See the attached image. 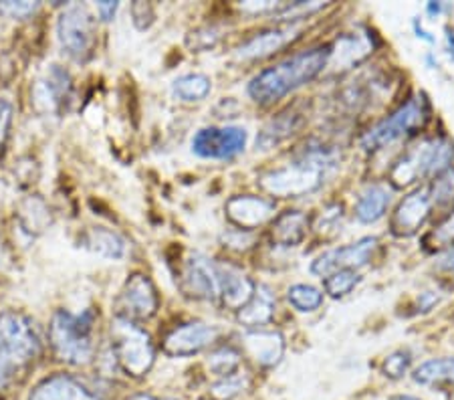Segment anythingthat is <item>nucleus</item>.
<instances>
[{
	"mask_svg": "<svg viewBox=\"0 0 454 400\" xmlns=\"http://www.w3.org/2000/svg\"><path fill=\"white\" fill-rule=\"evenodd\" d=\"M332 47H313L270 65L251 79L247 91L256 104L269 106L289 96L297 87L313 82L327 67Z\"/></svg>",
	"mask_w": 454,
	"mask_h": 400,
	"instance_id": "f257e3e1",
	"label": "nucleus"
},
{
	"mask_svg": "<svg viewBox=\"0 0 454 400\" xmlns=\"http://www.w3.org/2000/svg\"><path fill=\"white\" fill-rule=\"evenodd\" d=\"M93 324L95 316L91 310H85L83 314H71L65 310L57 311L49 327L51 346H53L57 358L71 366L90 364L95 354Z\"/></svg>",
	"mask_w": 454,
	"mask_h": 400,
	"instance_id": "f03ea898",
	"label": "nucleus"
},
{
	"mask_svg": "<svg viewBox=\"0 0 454 400\" xmlns=\"http://www.w3.org/2000/svg\"><path fill=\"white\" fill-rule=\"evenodd\" d=\"M112 354L121 373L131 378L148 374L156 360L150 333L126 318H115L112 322Z\"/></svg>",
	"mask_w": 454,
	"mask_h": 400,
	"instance_id": "7ed1b4c3",
	"label": "nucleus"
},
{
	"mask_svg": "<svg viewBox=\"0 0 454 400\" xmlns=\"http://www.w3.org/2000/svg\"><path fill=\"white\" fill-rule=\"evenodd\" d=\"M327 162L329 158L325 154H311L287 166V169L262 174L259 184L265 192L281 196V199L309 194L324 184V170Z\"/></svg>",
	"mask_w": 454,
	"mask_h": 400,
	"instance_id": "20e7f679",
	"label": "nucleus"
},
{
	"mask_svg": "<svg viewBox=\"0 0 454 400\" xmlns=\"http://www.w3.org/2000/svg\"><path fill=\"white\" fill-rule=\"evenodd\" d=\"M454 158V148L449 140L436 137L416 145L402 156L390 170V180L396 186H408L414 180L424 176H436V174L450 169Z\"/></svg>",
	"mask_w": 454,
	"mask_h": 400,
	"instance_id": "39448f33",
	"label": "nucleus"
},
{
	"mask_svg": "<svg viewBox=\"0 0 454 400\" xmlns=\"http://www.w3.org/2000/svg\"><path fill=\"white\" fill-rule=\"evenodd\" d=\"M427 118H428L427 101L422 98L408 99L406 104L400 106L392 115H387L386 120L376 123V126L370 128L368 132L364 134L362 137L364 150H370V152L380 150L387 144L400 140V137L412 134L414 129L424 126Z\"/></svg>",
	"mask_w": 454,
	"mask_h": 400,
	"instance_id": "423d86ee",
	"label": "nucleus"
},
{
	"mask_svg": "<svg viewBox=\"0 0 454 400\" xmlns=\"http://www.w3.org/2000/svg\"><path fill=\"white\" fill-rule=\"evenodd\" d=\"M57 36L61 49L73 61L90 59L95 45V20L82 4H69L57 20Z\"/></svg>",
	"mask_w": 454,
	"mask_h": 400,
	"instance_id": "0eeeda50",
	"label": "nucleus"
},
{
	"mask_svg": "<svg viewBox=\"0 0 454 400\" xmlns=\"http://www.w3.org/2000/svg\"><path fill=\"white\" fill-rule=\"evenodd\" d=\"M0 344L19 368L31 364L41 352V338L35 330V324L19 311L0 314Z\"/></svg>",
	"mask_w": 454,
	"mask_h": 400,
	"instance_id": "6e6552de",
	"label": "nucleus"
},
{
	"mask_svg": "<svg viewBox=\"0 0 454 400\" xmlns=\"http://www.w3.org/2000/svg\"><path fill=\"white\" fill-rule=\"evenodd\" d=\"M247 148V129L239 126L202 128L192 137V152L204 160H232Z\"/></svg>",
	"mask_w": 454,
	"mask_h": 400,
	"instance_id": "1a4fd4ad",
	"label": "nucleus"
},
{
	"mask_svg": "<svg viewBox=\"0 0 454 400\" xmlns=\"http://www.w3.org/2000/svg\"><path fill=\"white\" fill-rule=\"evenodd\" d=\"M160 308V297L156 286L148 275L134 273L123 286L117 297V318H126L131 322H144L156 316Z\"/></svg>",
	"mask_w": 454,
	"mask_h": 400,
	"instance_id": "9d476101",
	"label": "nucleus"
},
{
	"mask_svg": "<svg viewBox=\"0 0 454 400\" xmlns=\"http://www.w3.org/2000/svg\"><path fill=\"white\" fill-rule=\"evenodd\" d=\"M376 247H378L376 237H364L360 241L351 245L338 247V249H329L313 261L311 273L324 279L335 271H343V269H351V271H356V269L370 263Z\"/></svg>",
	"mask_w": 454,
	"mask_h": 400,
	"instance_id": "9b49d317",
	"label": "nucleus"
},
{
	"mask_svg": "<svg viewBox=\"0 0 454 400\" xmlns=\"http://www.w3.org/2000/svg\"><path fill=\"white\" fill-rule=\"evenodd\" d=\"M218 338V330L215 325H208L204 322H188L168 333L164 338V352L168 356H176V358H188V356H196L202 350H207L215 344Z\"/></svg>",
	"mask_w": 454,
	"mask_h": 400,
	"instance_id": "f8f14e48",
	"label": "nucleus"
},
{
	"mask_svg": "<svg viewBox=\"0 0 454 400\" xmlns=\"http://www.w3.org/2000/svg\"><path fill=\"white\" fill-rule=\"evenodd\" d=\"M180 286L182 291L194 300H218L216 261L194 253L182 269Z\"/></svg>",
	"mask_w": 454,
	"mask_h": 400,
	"instance_id": "ddd939ff",
	"label": "nucleus"
},
{
	"mask_svg": "<svg viewBox=\"0 0 454 400\" xmlns=\"http://www.w3.org/2000/svg\"><path fill=\"white\" fill-rule=\"evenodd\" d=\"M226 216L237 224L240 231L251 232L256 227H262V224L269 223L270 218L275 216V202L269 199H262V196H232V199L226 202Z\"/></svg>",
	"mask_w": 454,
	"mask_h": 400,
	"instance_id": "4468645a",
	"label": "nucleus"
},
{
	"mask_svg": "<svg viewBox=\"0 0 454 400\" xmlns=\"http://www.w3.org/2000/svg\"><path fill=\"white\" fill-rule=\"evenodd\" d=\"M218 273V300L229 310H243L253 300L254 281L240 271L239 267L229 263H216Z\"/></svg>",
	"mask_w": 454,
	"mask_h": 400,
	"instance_id": "2eb2a0df",
	"label": "nucleus"
},
{
	"mask_svg": "<svg viewBox=\"0 0 454 400\" xmlns=\"http://www.w3.org/2000/svg\"><path fill=\"white\" fill-rule=\"evenodd\" d=\"M432 202L427 191H414L400 202L392 216V231L398 237H412L427 223Z\"/></svg>",
	"mask_w": 454,
	"mask_h": 400,
	"instance_id": "dca6fc26",
	"label": "nucleus"
},
{
	"mask_svg": "<svg viewBox=\"0 0 454 400\" xmlns=\"http://www.w3.org/2000/svg\"><path fill=\"white\" fill-rule=\"evenodd\" d=\"M297 33H299L297 27H281V28L261 31L239 47L237 57L243 61L265 59V57L277 53V51H281L287 43L295 39Z\"/></svg>",
	"mask_w": 454,
	"mask_h": 400,
	"instance_id": "f3484780",
	"label": "nucleus"
},
{
	"mask_svg": "<svg viewBox=\"0 0 454 400\" xmlns=\"http://www.w3.org/2000/svg\"><path fill=\"white\" fill-rule=\"evenodd\" d=\"M28 400H99L98 395L83 387L77 378L69 374H55L43 380Z\"/></svg>",
	"mask_w": 454,
	"mask_h": 400,
	"instance_id": "a211bd4d",
	"label": "nucleus"
},
{
	"mask_svg": "<svg viewBox=\"0 0 454 400\" xmlns=\"http://www.w3.org/2000/svg\"><path fill=\"white\" fill-rule=\"evenodd\" d=\"M245 348L259 366L270 368L281 362L285 352V340L279 332L248 330L245 333Z\"/></svg>",
	"mask_w": 454,
	"mask_h": 400,
	"instance_id": "6ab92c4d",
	"label": "nucleus"
},
{
	"mask_svg": "<svg viewBox=\"0 0 454 400\" xmlns=\"http://www.w3.org/2000/svg\"><path fill=\"white\" fill-rule=\"evenodd\" d=\"M275 316V295L267 286H256L253 300L239 310V322L247 330H262Z\"/></svg>",
	"mask_w": 454,
	"mask_h": 400,
	"instance_id": "aec40b11",
	"label": "nucleus"
},
{
	"mask_svg": "<svg viewBox=\"0 0 454 400\" xmlns=\"http://www.w3.org/2000/svg\"><path fill=\"white\" fill-rule=\"evenodd\" d=\"M390 207V191L384 184H368L356 200V218L364 224L378 223Z\"/></svg>",
	"mask_w": 454,
	"mask_h": 400,
	"instance_id": "412c9836",
	"label": "nucleus"
},
{
	"mask_svg": "<svg viewBox=\"0 0 454 400\" xmlns=\"http://www.w3.org/2000/svg\"><path fill=\"white\" fill-rule=\"evenodd\" d=\"M372 39L370 33L365 35H348L341 36L338 41V45L332 49V57H329L327 65H341V69H349L354 67L356 63H360L372 53Z\"/></svg>",
	"mask_w": 454,
	"mask_h": 400,
	"instance_id": "4be33fe9",
	"label": "nucleus"
},
{
	"mask_svg": "<svg viewBox=\"0 0 454 400\" xmlns=\"http://www.w3.org/2000/svg\"><path fill=\"white\" fill-rule=\"evenodd\" d=\"M307 229H309L307 215L299 213V210H287V213L275 218L270 237L281 247H295L307 237Z\"/></svg>",
	"mask_w": 454,
	"mask_h": 400,
	"instance_id": "5701e85b",
	"label": "nucleus"
},
{
	"mask_svg": "<svg viewBox=\"0 0 454 400\" xmlns=\"http://www.w3.org/2000/svg\"><path fill=\"white\" fill-rule=\"evenodd\" d=\"M71 87V77L59 65H51L47 75L36 87V104H43L45 109H55L61 101L67 98Z\"/></svg>",
	"mask_w": 454,
	"mask_h": 400,
	"instance_id": "b1692460",
	"label": "nucleus"
},
{
	"mask_svg": "<svg viewBox=\"0 0 454 400\" xmlns=\"http://www.w3.org/2000/svg\"><path fill=\"white\" fill-rule=\"evenodd\" d=\"M83 243L87 249L93 251L95 255H99V257H104V259L117 261L126 255V241H123L117 232L104 229V227L87 231Z\"/></svg>",
	"mask_w": 454,
	"mask_h": 400,
	"instance_id": "393cba45",
	"label": "nucleus"
},
{
	"mask_svg": "<svg viewBox=\"0 0 454 400\" xmlns=\"http://www.w3.org/2000/svg\"><path fill=\"white\" fill-rule=\"evenodd\" d=\"M414 380L424 387L454 384V358H434L422 362L414 370Z\"/></svg>",
	"mask_w": 454,
	"mask_h": 400,
	"instance_id": "a878e982",
	"label": "nucleus"
},
{
	"mask_svg": "<svg viewBox=\"0 0 454 400\" xmlns=\"http://www.w3.org/2000/svg\"><path fill=\"white\" fill-rule=\"evenodd\" d=\"M212 82L202 73H188L172 83V93L180 101H202L208 98Z\"/></svg>",
	"mask_w": 454,
	"mask_h": 400,
	"instance_id": "bb28decb",
	"label": "nucleus"
},
{
	"mask_svg": "<svg viewBox=\"0 0 454 400\" xmlns=\"http://www.w3.org/2000/svg\"><path fill=\"white\" fill-rule=\"evenodd\" d=\"M295 129H297L295 115L283 114L281 118L267 123L261 136L256 137V145H261V148H270V145H277L281 140H285V137H289Z\"/></svg>",
	"mask_w": 454,
	"mask_h": 400,
	"instance_id": "cd10ccee",
	"label": "nucleus"
},
{
	"mask_svg": "<svg viewBox=\"0 0 454 400\" xmlns=\"http://www.w3.org/2000/svg\"><path fill=\"white\" fill-rule=\"evenodd\" d=\"M287 302L297 311H301V314H311V311L321 308V303H324V294H321V289L317 287L297 283V286L289 287Z\"/></svg>",
	"mask_w": 454,
	"mask_h": 400,
	"instance_id": "c85d7f7f",
	"label": "nucleus"
},
{
	"mask_svg": "<svg viewBox=\"0 0 454 400\" xmlns=\"http://www.w3.org/2000/svg\"><path fill=\"white\" fill-rule=\"evenodd\" d=\"M207 366L218 380L226 376H232L239 373L240 366V354L234 348H218V350L208 356Z\"/></svg>",
	"mask_w": 454,
	"mask_h": 400,
	"instance_id": "c756f323",
	"label": "nucleus"
},
{
	"mask_svg": "<svg viewBox=\"0 0 454 400\" xmlns=\"http://www.w3.org/2000/svg\"><path fill=\"white\" fill-rule=\"evenodd\" d=\"M360 281H362L360 273L351 271V269H343V271H335L332 275H327L324 281V287L329 297L340 300V297H346L348 294H351Z\"/></svg>",
	"mask_w": 454,
	"mask_h": 400,
	"instance_id": "7c9ffc66",
	"label": "nucleus"
},
{
	"mask_svg": "<svg viewBox=\"0 0 454 400\" xmlns=\"http://www.w3.org/2000/svg\"><path fill=\"white\" fill-rule=\"evenodd\" d=\"M428 199L432 205H446L454 199V169H446L436 174L428 188Z\"/></svg>",
	"mask_w": 454,
	"mask_h": 400,
	"instance_id": "2f4dec72",
	"label": "nucleus"
},
{
	"mask_svg": "<svg viewBox=\"0 0 454 400\" xmlns=\"http://www.w3.org/2000/svg\"><path fill=\"white\" fill-rule=\"evenodd\" d=\"M245 387H247V378H243L237 373L232 376L221 378V380L212 384L210 396H212V400H232L245 390Z\"/></svg>",
	"mask_w": 454,
	"mask_h": 400,
	"instance_id": "473e14b6",
	"label": "nucleus"
},
{
	"mask_svg": "<svg viewBox=\"0 0 454 400\" xmlns=\"http://www.w3.org/2000/svg\"><path fill=\"white\" fill-rule=\"evenodd\" d=\"M410 364H412V356H410L408 350L392 352L384 360V374L387 378H394V380H398V378L406 376Z\"/></svg>",
	"mask_w": 454,
	"mask_h": 400,
	"instance_id": "72a5a7b5",
	"label": "nucleus"
},
{
	"mask_svg": "<svg viewBox=\"0 0 454 400\" xmlns=\"http://www.w3.org/2000/svg\"><path fill=\"white\" fill-rule=\"evenodd\" d=\"M39 3H0V14L9 19L23 20L39 11Z\"/></svg>",
	"mask_w": 454,
	"mask_h": 400,
	"instance_id": "f704fd0d",
	"label": "nucleus"
},
{
	"mask_svg": "<svg viewBox=\"0 0 454 400\" xmlns=\"http://www.w3.org/2000/svg\"><path fill=\"white\" fill-rule=\"evenodd\" d=\"M19 366L14 364V360L9 356V352L4 350L3 344H0V390H4L9 387L11 380L14 378V374L19 373Z\"/></svg>",
	"mask_w": 454,
	"mask_h": 400,
	"instance_id": "c9c22d12",
	"label": "nucleus"
},
{
	"mask_svg": "<svg viewBox=\"0 0 454 400\" xmlns=\"http://www.w3.org/2000/svg\"><path fill=\"white\" fill-rule=\"evenodd\" d=\"M131 17H134V23L137 28H148L153 23V17H156V12H153L152 4L148 3H134L131 4Z\"/></svg>",
	"mask_w": 454,
	"mask_h": 400,
	"instance_id": "e433bc0d",
	"label": "nucleus"
},
{
	"mask_svg": "<svg viewBox=\"0 0 454 400\" xmlns=\"http://www.w3.org/2000/svg\"><path fill=\"white\" fill-rule=\"evenodd\" d=\"M430 239H434V245H454V213L444 218V221L438 224L436 231L432 232Z\"/></svg>",
	"mask_w": 454,
	"mask_h": 400,
	"instance_id": "4c0bfd02",
	"label": "nucleus"
},
{
	"mask_svg": "<svg viewBox=\"0 0 454 400\" xmlns=\"http://www.w3.org/2000/svg\"><path fill=\"white\" fill-rule=\"evenodd\" d=\"M11 122H12V104L6 99H0V142H3L6 134H9Z\"/></svg>",
	"mask_w": 454,
	"mask_h": 400,
	"instance_id": "58836bf2",
	"label": "nucleus"
},
{
	"mask_svg": "<svg viewBox=\"0 0 454 400\" xmlns=\"http://www.w3.org/2000/svg\"><path fill=\"white\" fill-rule=\"evenodd\" d=\"M117 6H120V3H98V14H99V19L101 20H106V23H109V20H112L114 17H115V12H117Z\"/></svg>",
	"mask_w": 454,
	"mask_h": 400,
	"instance_id": "ea45409f",
	"label": "nucleus"
},
{
	"mask_svg": "<svg viewBox=\"0 0 454 400\" xmlns=\"http://www.w3.org/2000/svg\"><path fill=\"white\" fill-rule=\"evenodd\" d=\"M438 300H441V295H436V291H424L419 297V311H428L432 305L438 303Z\"/></svg>",
	"mask_w": 454,
	"mask_h": 400,
	"instance_id": "a19ab883",
	"label": "nucleus"
},
{
	"mask_svg": "<svg viewBox=\"0 0 454 400\" xmlns=\"http://www.w3.org/2000/svg\"><path fill=\"white\" fill-rule=\"evenodd\" d=\"M438 269H441V271H450V273H454V249H450V251H446L441 259H438Z\"/></svg>",
	"mask_w": 454,
	"mask_h": 400,
	"instance_id": "79ce46f5",
	"label": "nucleus"
},
{
	"mask_svg": "<svg viewBox=\"0 0 454 400\" xmlns=\"http://www.w3.org/2000/svg\"><path fill=\"white\" fill-rule=\"evenodd\" d=\"M414 31H416V36H419V39H424L427 43H434V36H430V33L424 31L422 25L419 23V19L414 20Z\"/></svg>",
	"mask_w": 454,
	"mask_h": 400,
	"instance_id": "37998d69",
	"label": "nucleus"
},
{
	"mask_svg": "<svg viewBox=\"0 0 454 400\" xmlns=\"http://www.w3.org/2000/svg\"><path fill=\"white\" fill-rule=\"evenodd\" d=\"M427 12L430 14V17H438V14L442 12V4L441 3H428L427 4Z\"/></svg>",
	"mask_w": 454,
	"mask_h": 400,
	"instance_id": "c03bdc74",
	"label": "nucleus"
},
{
	"mask_svg": "<svg viewBox=\"0 0 454 400\" xmlns=\"http://www.w3.org/2000/svg\"><path fill=\"white\" fill-rule=\"evenodd\" d=\"M128 400H158V398L152 396V395H144V392H142V395H134V396H129Z\"/></svg>",
	"mask_w": 454,
	"mask_h": 400,
	"instance_id": "a18cd8bd",
	"label": "nucleus"
},
{
	"mask_svg": "<svg viewBox=\"0 0 454 400\" xmlns=\"http://www.w3.org/2000/svg\"><path fill=\"white\" fill-rule=\"evenodd\" d=\"M446 41H449V49H450V55L454 57V35L449 33L446 35Z\"/></svg>",
	"mask_w": 454,
	"mask_h": 400,
	"instance_id": "49530a36",
	"label": "nucleus"
},
{
	"mask_svg": "<svg viewBox=\"0 0 454 400\" xmlns=\"http://www.w3.org/2000/svg\"><path fill=\"white\" fill-rule=\"evenodd\" d=\"M394 400H419V398H414V396H396Z\"/></svg>",
	"mask_w": 454,
	"mask_h": 400,
	"instance_id": "de8ad7c7",
	"label": "nucleus"
},
{
	"mask_svg": "<svg viewBox=\"0 0 454 400\" xmlns=\"http://www.w3.org/2000/svg\"><path fill=\"white\" fill-rule=\"evenodd\" d=\"M452 400H454V396H452Z\"/></svg>",
	"mask_w": 454,
	"mask_h": 400,
	"instance_id": "09e8293b",
	"label": "nucleus"
}]
</instances>
